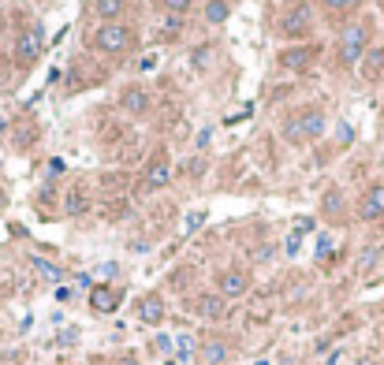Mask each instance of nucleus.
Listing matches in <instances>:
<instances>
[{"instance_id": "nucleus-1", "label": "nucleus", "mask_w": 384, "mask_h": 365, "mask_svg": "<svg viewBox=\"0 0 384 365\" xmlns=\"http://www.w3.org/2000/svg\"><path fill=\"white\" fill-rule=\"evenodd\" d=\"M94 45H97L101 52H112V56H120V52H127V49L134 45V34L127 30L123 23H105L101 30H97Z\"/></svg>"}, {"instance_id": "nucleus-2", "label": "nucleus", "mask_w": 384, "mask_h": 365, "mask_svg": "<svg viewBox=\"0 0 384 365\" xmlns=\"http://www.w3.org/2000/svg\"><path fill=\"white\" fill-rule=\"evenodd\" d=\"M365 41H370V30H365V23H351L343 30L340 38V60L343 63H358L362 52H365Z\"/></svg>"}, {"instance_id": "nucleus-3", "label": "nucleus", "mask_w": 384, "mask_h": 365, "mask_svg": "<svg viewBox=\"0 0 384 365\" xmlns=\"http://www.w3.org/2000/svg\"><path fill=\"white\" fill-rule=\"evenodd\" d=\"M246 291H250V276L239 272V269H228V272L216 276V295H221L224 302H235V298L246 295Z\"/></svg>"}, {"instance_id": "nucleus-4", "label": "nucleus", "mask_w": 384, "mask_h": 365, "mask_svg": "<svg viewBox=\"0 0 384 365\" xmlns=\"http://www.w3.org/2000/svg\"><path fill=\"white\" fill-rule=\"evenodd\" d=\"M45 52V34L41 26H26V30L19 34V60L23 63H34Z\"/></svg>"}, {"instance_id": "nucleus-5", "label": "nucleus", "mask_w": 384, "mask_h": 365, "mask_svg": "<svg viewBox=\"0 0 384 365\" xmlns=\"http://www.w3.org/2000/svg\"><path fill=\"white\" fill-rule=\"evenodd\" d=\"M358 216H362V220H384V182L365 190V198L358 205Z\"/></svg>"}, {"instance_id": "nucleus-6", "label": "nucleus", "mask_w": 384, "mask_h": 365, "mask_svg": "<svg viewBox=\"0 0 384 365\" xmlns=\"http://www.w3.org/2000/svg\"><path fill=\"white\" fill-rule=\"evenodd\" d=\"M116 306H120V295H116L112 287L97 284L90 291V309H94V313H116Z\"/></svg>"}, {"instance_id": "nucleus-7", "label": "nucleus", "mask_w": 384, "mask_h": 365, "mask_svg": "<svg viewBox=\"0 0 384 365\" xmlns=\"http://www.w3.org/2000/svg\"><path fill=\"white\" fill-rule=\"evenodd\" d=\"M228 358H232V346H228L224 340H205L202 351H198V362L202 365H224Z\"/></svg>"}, {"instance_id": "nucleus-8", "label": "nucleus", "mask_w": 384, "mask_h": 365, "mask_svg": "<svg viewBox=\"0 0 384 365\" xmlns=\"http://www.w3.org/2000/svg\"><path fill=\"white\" fill-rule=\"evenodd\" d=\"M283 34H291V38H306V34H310V8L306 4H295V12H287V19H283Z\"/></svg>"}, {"instance_id": "nucleus-9", "label": "nucleus", "mask_w": 384, "mask_h": 365, "mask_svg": "<svg viewBox=\"0 0 384 365\" xmlns=\"http://www.w3.org/2000/svg\"><path fill=\"white\" fill-rule=\"evenodd\" d=\"M194 313L205 317V321H221V317L228 313V302H224L221 295H202V298L194 302Z\"/></svg>"}, {"instance_id": "nucleus-10", "label": "nucleus", "mask_w": 384, "mask_h": 365, "mask_svg": "<svg viewBox=\"0 0 384 365\" xmlns=\"http://www.w3.org/2000/svg\"><path fill=\"white\" fill-rule=\"evenodd\" d=\"M139 321L142 324H161L164 321V298L161 295H145L139 302Z\"/></svg>"}, {"instance_id": "nucleus-11", "label": "nucleus", "mask_w": 384, "mask_h": 365, "mask_svg": "<svg viewBox=\"0 0 384 365\" xmlns=\"http://www.w3.org/2000/svg\"><path fill=\"white\" fill-rule=\"evenodd\" d=\"M310 60H314V49H310V45H295V49H287V52L280 56V63H283L287 71H303Z\"/></svg>"}, {"instance_id": "nucleus-12", "label": "nucleus", "mask_w": 384, "mask_h": 365, "mask_svg": "<svg viewBox=\"0 0 384 365\" xmlns=\"http://www.w3.org/2000/svg\"><path fill=\"white\" fill-rule=\"evenodd\" d=\"M168 182H172V164L157 160L150 171H145V182H142V190H161V187H168Z\"/></svg>"}, {"instance_id": "nucleus-13", "label": "nucleus", "mask_w": 384, "mask_h": 365, "mask_svg": "<svg viewBox=\"0 0 384 365\" xmlns=\"http://www.w3.org/2000/svg\"><path fill=\"white\" fill-rule=\"evenodd\" d=\"M120 105H123L131 116H139V112H145V108H150V94H145V90H139V86H131V90H123Z\"/></svg>"}, {"instance_id": "nucleus-14", "label": "nucleus", "mask_w": 384, "mask_h": 365, "mask_svg": "<svg viewBox=\"0 0 384 365\" xmlns=\"http://www.w3.org/2000/svg\"><path fill=\"white\" fill-rule=\"evenodd\" d=\"M362 75H365V79H381V75H384V49H370V52H365Z\"/></svg>"}, {"instance_id": "nucleus-15", "label": "nucleus", "mask_w": 384, "mask_h": 365, "mask_svg": "<svg viewBox=\"0 0 384 365\" xmlns=\"http://www.w3.org/2000/svg\"><path fill=\"white\" fill-rule=\"evenodd\" d=\"M299 127H303V138H317V134H325V116L306 112V116H299Z\"/></svg>"}, {"instance_id": "nucleus-16", "label": "nucleus", "mask_w": 384, "mask_h": 365, "mask_svg": "<svg viewBox=\"0 0 384 365\" xmlns=\"http://www.w3.org/2000/svg\"><path fill=\"white\" fill-rule=\"evenodd\" d=\"M228 15H232L228 0H209V4H205V19H209V23H224Z\"/></svg>"}, {"instance_id": "nucleus-17", "label": "nucleus", "mask_w": 384, "mask_h": 365, "mask_svg": "<svg viewBox=\"0 0 384 365\" xmlns=\"http://www.w3.org/2000/svg\"><path fill=\"white\" fill-rule=\"evenodd\" d=\"M30 264H34V269H38V272H41V276H45V280H49V284H60V280H63V272L57 269V264H49V261H45V258H30Z\"/></svg>"}, {"instance_id": "nucleus-18", "label": "nucleus", "mask_w": 384, "mask_h": 365, "mask_svg": "<svg viewBox=\"0 0 384 365\" xmlns=\"http://www.w3.org/2000/svg\"><path fill=\"white\" fill-rule=\"evenodd\" d=\"M120 12H123V0H97V15H105L108 23H116Z\"/></svg>"}, {"instance_id": "nucleus-19", "label": "nucleus", "mask_w": 384, "mask_h": 365, "mask_svg": "<svg viewBox=\"0 0 384 365\" xmlns=\"http://www.w3.org/2000/svg\"><path fill=\"white\" fill-rule=\"evenodd\" d=\"M68 213L71 216L86 213V198H82V190H71V194H68Z\"/></svg>"}, {"instance_id": "nucleus-20", "label": "nucleus", "mask_w": 384, "mask_h": 365, "mask_svg": "<svg viewBox=\"0 0 384 365\" xmlns=\"http://www.w3.org/2000/svg\"><path fill=\"white\" fill-rule=\"evenodd\" d=\"M328 12H351V8H358L362 0H321Z\"/></svg>"}, {"instance_id": "nucleus-21", "label": "nucleus", "mask_w": 384, "mask_h": 365, "mask_svg": "<svg viewBox=\"0 0 384 365\" xmlns=\"http://www.w3.org/2000/svg\"><path fill=\"white\" fill-rule=\"evenodd\" d=\"M164 8H168L172 15H183V12L190 8V0H164Z\"/></svg>"}, {"instance_id": "nucleus-22", "label": "nucleus", "mask_w": 384, "mask_h": 365, "mask_svg": "<svg viewBox=\"0 0 384 365\" xmlns=\"http://www.w3.org/2000/svg\"><path fill=\"white\" fill-rule=\"evenodd\" d=\"M340 205H343V198H340V194H336V190H332V194L325 198V213H336V209H340Z\"/></svg>"}, {"instance_id": "nucleus-23", "label": "nucleus", "mask_w": 384, "mask_h": 365, "mask_svg": "<svg viewBox=\"0 0 384 365\" xmlns=\"http://www.w3.org/2000/svg\"><path fill=\"white\" fill-rule=\"evenodd\" d=\"M283 134H287V138H303V127H299V120L283 123Z\"/></svg>"}, {"instance_id": "nucleus-24", "label": "nucleus", "mask_w": 384, "mask_h": 365, "mask_svg": "<svg viewBox=\"0 0 384 365\" xmlns=\"http://www.w3.org/2000/svg\"><path fill=\"white\" fill-rule=\"evenodd\" d=\"M202 220H205V213H190V216H187V231H198V227H202Z\"/></svg>"}, {"instance_id": "nucleus-25", "label": "nucleus", "mask_w": 384, "mask_h": 365, "mask_svg": "<svg viewBox=\"0 0 384 365\" xmlns=\"http://www.w3.org/2000/svg\"><path fill=\"white\" fill-rule=\"evenodd\" d=\"M373 261H377V250H365L362 253V261H358V269L365 272V269H373Z\"/></svg>"}, {"instance_id": "nucleus-26", "label": "nucleus", "mask_w": 384, "mask_h": 365, "mask_svg": "<svg viewBox=\"0 0 384 365\" xmlns=\"http://www.w3.org/2000/svg\"><path fill=\"white\" fill-rule=\"evenodd\" d=\"M336 138H340L343 145H347V142H351V138H354V131H351V123H340V131H336Z\"/></svg>"}, {"instance_id": "nucleus-27", "label": "nucleus", "mask_w": 384, "mask_h": 365, "mask_svg": "<svg viewBox=\"0 0 384 365\" xmlns=\"http://www.w3.org/2000/svg\"><path fill=\"white\" fill-rule=\"evenodd\" d=\"M317 253H332V239H328V235L317 239Z\"/></svg>"}, {"instance_id": "nucleus-28", "label": "nucleus", "mask_w": 384, "mask_h": 365, "mask_svg": "<svg viewBox=\"0 0 384 365\" xmlns=\"http://www.w3.org/2000/svg\"><path fill=\"white\" fill-rule=\"evenodd\" d=\"M295 224H299V231H310V227H314V220H310V216H299Z\"/></svg>"}, {"instance_id": "nucleus-29", "label": "nucleus", "mask_w": 384, "mask_h": 365, "mask_svg": "<svg viewBox=\"0 0 384 365\" xmlns=\"http://www.w3.org/2000/svg\"><path fill=\"white\" fill-rule=\"evenodd\" d=\"M325 365H340V354H332V358H328Z\"/></svg>"}]
</instances>
